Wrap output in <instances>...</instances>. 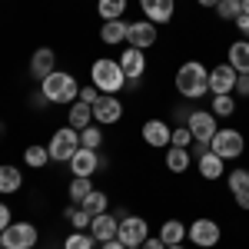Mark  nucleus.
Wrapping results in <instances>:
<instances>
[{
	"label": "nucleus",
	"instance_id": "f257e3e1",
	"mask_svg": "<svg viewBox=\"0 0 249 249\" xmlns=\"http://www.w3.org/2000/svg\"><path fill=\"white\" fill-rule=\"evenodd\" d=\"M176 93L183 100H203L210 93V67H203L199 60H186L179 70H176Z\"/></svg>",
	"mask_w": 249,
	"mask_h": 249
},
{
	"label": "nucleus",
	"instance_id": "f03ea898",
	"mask_svg": "<svg viewBox=\"0 0 249 249\" xmlns=\"http://www.w3.org/2000/svg\"><path fill=\"white\" fill-rule=\"evenodd\" d=\"M90 83H93L100 93H110V96H120L126 90V73L120 67V60L113 57H96L90 63Z\"/></svg>",
	"mask_w": 249,
	"mask_h": 249
},
{
	"label": "nucleus",
	"instance_id": "7ed1b4c3",
	"mask_svg": "<svg viewBox=\"0 0 249 249\" xmlns=\"http://www.w3.org/2000/svg\"><path fill=\"white\" fill-rule=\"evenodd\" d=\"M40 93L47 96L50 103H77L80 100V83L73 73L53 70L47 80H40Z\"/></svg>",
	"mask_w": 249,
	"mask_h": 249
},
{
	"label": "nucleus",
	"instance_id": "20e7f679",
	"mask_svg": "<svg viewBox=\"0 0 249 249\" xmlns=\"http://www.w3.org/2000/svg\"><path fill=\"white\" fill-rule=\"evenodd\" d=\"M37 239H40V230L27 219H14L7 230L0 232V243L3 249H37Z\"/></svg>",
	"mask_w": 249,
	"mask_h": 249
},
{
	"label": "nucleus",
	"instance_id": "39448f33",
	"mask_svg": "<svg viewBox=\"0 0 249 249\" xmlns=\"http://www.w3.org/2000/svg\"><path fill=\"white\" fill-rule=\"evenodd\" d=\"M210 150L216 156H223V160H239L246 153V136L239 130H232V126H219L216 136L210 140Z\"/></svg>",
	"mask_w": 249,
	"mask_h": 249
},
{
	"label": "nucleus",
	"instance_id": "423d86ee",
	"mask_svg": "<svg viewBox=\"0 0 249 249\" xmlns=\"http://www.w3.org/2000/svg\"><path fill=\"white\" fill-rule=\"evenodd\" d=\"M47 150H50V160H53V163H70L73 153L80 150V130H73L70 123H67V126H60L57 133L50 136Z\"/></svg>",
	"mask_w": 249,
	"mask_h": 249
},
{
	"label": "nucleus",
	"instance_id": "0eeeda50",
	"mask_svg": "<svg viewBox=\"0 0 249 249\" xmlns=\"http://www.w3.org/2000/svg\"><path fill=\"white\" fill-rule=\"evenodd\" d=\"M186 239H190L196 249H213V246H219L223 230H219V223L210 219V216H196L190 226H186Z\"/></svg>",
	"mask_w": 249,
	"mask_h": 249
},
{
	"label": "nucleus",
	"instance_id": "6e6552de",
	"mask_svg": "<svg viewBox=\"0 0 249 249\" xmlns=\"http://www.w3.org/2000/svg\"><path fill=\"white\" fill-rule=\"evenodd\" d=\"M146 236H150V223H146L143 216H126V219H120L116 239H120L123 246H143Z\"/></svg>",
	"mask_w": 249,
	"mask_h": 249
},
{
	"label": "nucleus",
	"instance_id": "1a4fd4ad",
	"mask_svg": "<svg viewBox=\"0 0 249 249\" xmlns=\"http://www.w3.org/2000/svg\"><path fill=\"white\" fill-rule=\"evenodd\" d=\"M156 23L153 20H133L130 23V30H126V47H136V50H150V47H156Z\"/></svg>",
	"mask_w": 249,
	"mask_h": 249
},
{
	"label": "nucleus",
	"instance_id": "9d476101",
	"mask_svg": "<svg viewBox=\"0 0 249 249\" xmlns=\"http://www.w3.org/2000/svg\"><path fill=\"white\" fill-rule=\"evenodd\" d=\"M120 120H123V100L103 93L93 103V123H100V126H116Z\"/></svg>",
	"mask_w": 249,
	"mask_h": 249
},
{
	"label": "nucleus",
	"instance_id": "9b49d317",
	"mask_svg": "<svg viewBox=\"0 0 249 249\" xmlns=\"http://www.w3.org/2000/svg\"><path fill=\"white\" fill-rule=\"evenodd\" d=\"M186 126H190V133H193V143H210L213 136H216V130H219L216 126V116L210 110H193Z\"/></svg>",
	"mask_w": 249,
	"mask_h": 249
},
{
	"label": "nucleus",
	"instance_id": "f8f14e48",
	"mask_svg": "<svg viewBox=\"0 0 249 249\" xmlns=\"http://www.w3.org/2000/svg\"><path fill=\"white\" fill-rule=\"evenodd\" d=\"M67 166H70V173H73L77 179H93V173L100 170V150H87V146H80Z\"/></svg>",
	"mask_w": 249,
	"mask_h": 249
},
{
	"label": "nucleus",
	"instance_id": "ddd939ff",
	"mask_svg": "<svg viewBox=\"0 0 249 249\" xmlns=\"http://www.w3.org/2000/svg\"><path fill=\"white\" fill-rule=\"evenodd\" d=\"M236 70H232L230 63H216V67H210V93L213 96H226L236 90Z\"/></svg>",
	"mask_w": 249,
	"mask_h": 249
},
{
	"label": "nucleus",
	"instance_id": "4468645a",
	"mask_svg": "<svg viewBox=\"0 0 249 249\" xmlns=\"http://www.w3.org/2000/svg\"><path fill=\"white\" fill-rule=\"evenodd\" d=\"M140 133H143V143H146V146H153V150H166V146H170L173 126L166 123V120H146Z\"/></svg>",
	"mask_w": 249,
	"mask_h": 249
},
{
	"label": "nucleus",
	"instance_id": "2eb2a0df",
	"mask_svg": "<svg viewBox=\"0 0 249 249\" xmlns=\"http://www.w3.org/2000/svg\"><path fill=\"white\" fill-rule=\"evenodd\" d=\"M140 10L146 20H153L160 27V23H170L176 17V0H140Z\"/></svg>",
	"mask_w": 249,
	"mask_h": 249
},
{
	"label": "nucleus",
	"instance_id": "dca6fc26",
	"mask_svg": "<svg viewBox=\"0 0 249 249\" xmlns=\"http://www.w3.org/2000/svg\"><path fill=\"white\" fill-rule=\"evenodd\" d=\"M53 70H57V53H53L50 47H37L34 57H30V77L34 80H47Z\"/></svg>",
	"mask_w": 249,
	"mask_h": 249
},
{
	"label": "nucleus",
	"instance_id": "f3484780",
	"mask_svg": "<svg viewBox=\"0 0 249 249\" xmlns=\"http://www.w3.org/2000/svg\"><path fill=\"white\" fill-rule=\"evenodd\" d=\"M116 230H120V219H116L113 213H100V216H93V219H90V236L96 239V246H100V243L116 239Z\"/></svg>",
	"mask_w": 249,
	"mask_h": 249
},
{
	"label": "nucleus",
	"instance_id": "a211bd4d",
	"mask_svg": "<svg viewBox=\"0 0 249 249\" xmlns=\"http://www.w3.org/2000/svg\"><path fill=\"white\" fill-rule=\"evenodd\" d=\"M120 67H123L126 80H143V73H146V53L136 50V47H126L120 53Z\"/></svg>",
	"mask_w": 249,
	"mask_h": 249
},
{
	"label": "nucleus",
	"instance_id": "6ab92c4d",
	"mask_svg": "<svg viewBox=\"0 0 249 249\" xmlns=\"http://www.w3.org/2000/svg\"><path fill=\"white\" fill-rule=\"evenodd\" d=\"M226 63H230L236 73H249V40H232L230 50H226Z\"/></svg>",
	"mask_w": 249,
	"mask_h": 249
},
{
	"label": "nucleus",
	"instance_id": "aec40b11",
	"mask_svg": "<svg viewBox=\"0 0 249 249\" xmlns=\"http://www.w3.org/2000/svg\"><path fill=\"white\" fill-rule=\"evenodd\" d=\"M126 30H130L126 20H103V27H100V40H103L107 47H120V43H126Z\"/></svg>",
	"mask_w": 249,
	"mask_h": 249
},
{
	"label": "nucleus",
	"instance_id": "412c9836",
	"mask_svg": "<svg viewBox=\"0 0 249 249\" xmlns=\"http://www.w3.org/2000/svg\"><path fill=\"white\" fill-rule=\"evenodd\" d=\"M23 186V173L10 163H0V196H10V193H20Z\"/></svg>",
	"mask_w": 249,
	"mask_h": 249
},
{
	"label": "nucleus",
	"instance_id": "4be33fe9",
	"mask_svg": "<svg viewBox=\"0 0 249 249\" xmlns=\"http://www.w3.org/2000/svg\"><path fill=\"white\" fill-rule=\"evenodd\" d=\"M223 163H226V160H223V156H216L210 150V153H203L199 160H196V170H199L203 179H223Z\"/></svg>",
	"mask_w": 249,
	"mask_h": 249
},
{
	"label": "nucleus",
	"instance_id": "5701e85b",
	"mask_svg": "<svg viewBox=\"0 0 249 249\" xmlns=\"http://www.w3.org/2000/svg\"><path fill=\"white\" fill-rule=\"evenodd\" d=\"M67 123L73 126V130H87L90 123H93V107L90 103H70V110H67Z\"/></svg>",
	"mask_w": 249,
	"mask_h": 249
},
{
	"label": "nucleus",
	"instance_id": "b1692460",
	"mask_svg": "<svg viewBox=\"0 0 249 249\" xmlns=\"http://www.w3.org/2000/svg\"><path fill=\"white\" fill-rule=\"evenodd\" d=\"M166 150H170V153H166L163 163H166V170H170V173H186V170H190V163H193L190 150H183V146H166Z\"/></svg>",
	"mask_w": 249,
	"mask_h": 249
},
{
	"label": "nucleus",
	"instance_id": "393cba45",
	"mask_svg": "<svg viewBox=\"0 0 249 249\" xmlns=\"http://www.w3.org/2000/svg\"><path fill=\"white\" fill-rule=\"evenodd\" d=\"M23 163H27L30 170H43V166H47V163H53V160H50V150H47V146L30 143V146L23 150Z\"/></svg>",
	"mask_w": 249,
	"mask_h": 249
},
{
	"label": "nucleus",
	"instance_id": "a878e982",
	"mask_svg": "<svg viewBox=\"0 0 249 249\" xmlns=\"http://www.w3.org/2000/svg\"><path fill=\"white\" fill-rule=\"evenodd\" d=\"M160 239H163L166 246H179V243L186 239V226H183L179 219H166V223L160 226Z\"/></svg>",
	"mask_w": 249,
	"mask_h": 249
},
{
	"label": "nucleus",
	"instance_id": "bb28decb",
	"mask_svg": "<svg viewBox=\"0 0 249 249\" xmlns=\"http://www.w3.org/2000/svg\"><path fill=\"white\" fill-rule=\"evenodd\" d=\"M130 0H96V14L103 20H123Z\"/></svg>",
	"mask_w": 249,
	"mask_h": 249
},
{
	"label": "nucleus",
	"instance_id": "cd10ccee",
	"mask_svg": "<svg viewBox=\"0 0 249 249\" xmlns=\"http://www.w3.org/2000/svg\"><path fill=\"white\" fill-rule=\"evenodd\" d=\"M80 206L90 213V216H100V213H107V206H110V196H107L103 190H96V186H93V193H90V196H87Z\"/></svg>",
	"mask_w": 249,
	"mask_h": 249
},
{
	"label": "nucleus",
	"instance_id": "c85d7f7f",
	"mask_svg": "<svg viewBox=\"0 0 249 249\" xmlns=\"http://www.w3.org/2000/svg\"><path fill=\"white\" fill-rule=\"evenodd\" d=\"M210 113L216 116V120H219V116H223V120H226V116H232V113H236V96H232V93L213 96V100H210Z\"/></svg>",
	"mask_w": 249,
	"mask_h": 249
},
{
	"label": "nucleus",
	"instance_id": "c756f323",
	"mask_svg": "<svg viewBox=\"0 0 249 249\" xmlns=\"http://www.w3.org/2000/svg\"><path fill=\"white\" fill-rule=\"evenodd\" d=\"M63 219H67L73 230H90V219H93V216L83 210V206H77V203H73V206H67V210H63Z\"/></svg>",
	"mask_w": 249,
	"mask_h": 249
},
{
	"label": "nucleus",
	"instance_id": "7c9ffc66",
	"mask_svg": "<svg viewBox=\"0 0 249 249\" xmlns=\"http://www.w3.org/2000/svg\"><path fill=\"white\" fill-rule=\"evenodd\" d=\"M80 146L100 150V146H103V126H100V123H90L87 130H80Z\"/></svg>",
	"mask_w": 249,
	"mask_h": 249
},
{
	"label": "nucleus",
	"instance_id": "2f4dec72",
	"mask_svg": "<svg viewBox=\"0 0 249 249\" xmlns=\"http://www.w3.org/2000/svg\"><path fill=\"white\" fill-rule=\"evenodd\" d=\"M70 203H83V199H87V196H90V193H93V179H77V176H73V179H70Z\"/></svg>",
	"mask_w": 249,
	"mask_h": 249
},
{
	"label": "nucleus",
	"instance_id": "473e14b6",
	"mask_svg": "<svg viewBox=\"0 0 249 249\" xmlns=\"http://www.w3.org/2000/svg\"><path fill=\"white\" fill-rule=\"evenodd\" d=\"M93 246H96V239L87 230H77V232H70V236L63 239V249H93Z\"/></svg>",
	"mask_w": 249,
	"mask_h": 249
},
{
	"label": "nucleus",
	"instance_id": "72a5a7b5",
	"mask_svg": "<svg viewBox=\"0 0 249 249\" xmlns=\"http://www.w3.org/2000/svg\"><path fill=\"white\" fill-rule=\"evenodd\" d=\"M226 186H230L232 193L249 190V170H246V166H236V170H230V173H226Z\"/></svg>",
	"mask_w": 249,
	"mask_h": 249
},
{
	"label": "nucleus",
	"instance_id": "f704fd0d",
	"mask_svg": "<svg viewBox=\"0 0 249 249\" xmlns=\"http://www.w3.org/2000/svg\"><path fill=\"white\" fill-rule=\"evenodd\" d=\"M216 14H219V20H232L236 23V20L243 17V3L239 0H219L216 3Z\"/></svg>",
	"mask_w": 249,
	"mask_h": 249
},
{
	"label": "nucleus",
	"instance_id": "c9c22d12",
	"mask_svg": "<svg viewBox=\"0 0 249 249\" xmlns=\"http://www.w3.org/2000/svg\"><path fill=\"white\" fill-rule=\"evenodd\" d=\"M190 143H193L190 126H173V133H170V146H183V150H190Z\"/></svg>",
	"mask_w": 249,
	"mask_h": 249
},
{
	"label": "nucleus",
	"instance_id": "e433bc0d",
	"mask_svg": "<svg viewBox=\"0 0 249 249\" xmlns=\"http://www.w3.org/2000/svg\"><path fill=\"white\" fill-rule=\"evenodd\" d=\"M100 96H103V93L96 90L93 83H87V87H80V103H90V107H93V103L100 100Z\"/></svg>",
	"mask_w": 249,
	"mask_h": 249
},
{
	"label": "nucleus",
	"instance_id": "4c0bfd02",
	"mask_svg": "<svg viewBox=\"0 0 249 249\" xmlns=\"http://www.w3.org/2000/svg\"><path fill=\"white\" fill-rule=\"evenodd\" d=\"M232 96H249V73H239V77H236V90H232Z\"/></svg>",
	"mask_w": 249,
	"mask_h": 249
},
{
	"label": "nucleus",
	"instance_id": "58836bf2",
	"mask_svg": "<svg viewBox=\"0 0 249 249\" xmlns=\"http://www.w3.org/2000/svg\"><path fill=\"white\" fill-rule=\"evenodd\" d=\"M10 223H14V219H10V206H7V203H0V232L7 230Z\"/></svg>",
	"mask_w": 249,
	"mask_h": 249
},
{
	"label": "nucleus",
	"instance_id": "ea45409f",
	"mask_svg": "<svg viewBox=\"0 0 249 249\" xmlns=\"http://www.w3.org/2000/svg\"><path fill=\"white\" fill-rule=\"evenodd\" d=\"M47 103H50V100H47V96L40 93V90H37V93H30V107H34V110H43Z\"/></svg>",
	"mask_w": 249,
	"mask_h": 249
},
{
	"label": "nucleus",
	"instance_id": "a19ab883",
	"mask_svg": "<svg viewBox=\"0 0 249 249\" xmlns=\"http://www.w3.org/2000/svg\"><path fill=\"white\" fill-rule=\"evenodd\" d=\"M232 199H236V206H239V210H249V190L232 193Z\"/></svg>",
	"mask_w": 249,
	"mask_h": 249
},
{
	"label": "nucleus",
	"instance_id": "79ce46f5",
	"mask_svg": "<svg viewBox=\"0 0 249 249\" xmlns=\"http://www.w3.org/2000/svg\"><path fill=\"white\" fill-rule=\"evenodd\" d=\"M143 249H166V243H163L160 236H146V243H143Z\"/></svg>",
	"mask_w": 249,
	"mask_h": 249
},
{
	"label": "nucleus",
	"instance_id": "37998d69",
	"mask_svg": "<svg viewBox=\"0 0 249 249\" xmlns=\"http://www.w3.org/2000/svg\"><path fill=\"white\" fill-rule=\"evenodd\" d=\"M236 30H239V37H243V40H249V17L236 20Z\"/></svg>",
	"mask_w": 249,
	"mask_h": 249
},
{
	"label": "nucleus",
	"instance_id": "c03bdc74",
	"mask_svg": "<svg viewBox=\"0 0 249 249\" xmlns=\"http://www.w3.org/2000/svg\"><path fill=\"white\" fill-rule=\"evenodd\" d=\"M100 249H126L120 239H110V243H100Z\"/></svg>",
	"mask_w": 249,
	"mask_h": 249
},
{
	"label": "nucleus",
	"instance_id": "a18cd8bd",
	"mask_svg": "<svg viewBox=\"0 0 249 249\" xmlns=\"http://www.w3.org/2000/svg\"><path fill=\"white\" fill-rule=\"evenodd\" d=\"M196 3H199V7H216L219 0H196Z\"/></svg>",
	"mask_w": 249,
	"mask_h": 249
},
{
	"label": "nucleus",
	"instance_id": "49530a36",
	"mask_svg": "<svg viewBox=\"0 0 249 249\" xmlns=\"http://www.w3.org/2000/svg\"><path fill=\"white\" fill-rule=\"evenodd\" d=\"M243 3V17H249V0H239Z\"/></svg>",
	"mask_w": 249,
	"mask_h": 249
},
{
	"label": "nucleus",
	"instance_id": "de8ad7c7",
	"mask_svg": "<svg viewBox=\"0 0 249 249\" xmlns=\"http://www.w3.org/2000/svg\"><path fill=\"white\" fill-rule=\"evenodd\" d=\"M166 249H186V246H183V243H179V246H166Z\"/></svg>",
	"mask_w": 249,
	"mask_h": 249
},
{
	"label": "nucleus",
	"instance_id": "09e8293b",
	"mask_svg": "<svg viewBox=\"0 0 249 249\" xmlns=\"http://www.w3.org/2000/svg\"><path fill=\"white\" fill-rule=\"evenodd\" d=\"M126 249H143V246H126Z\"/></svg>",
	"mask_w": 249,
	"mask_h": 249
}]
</instances>
